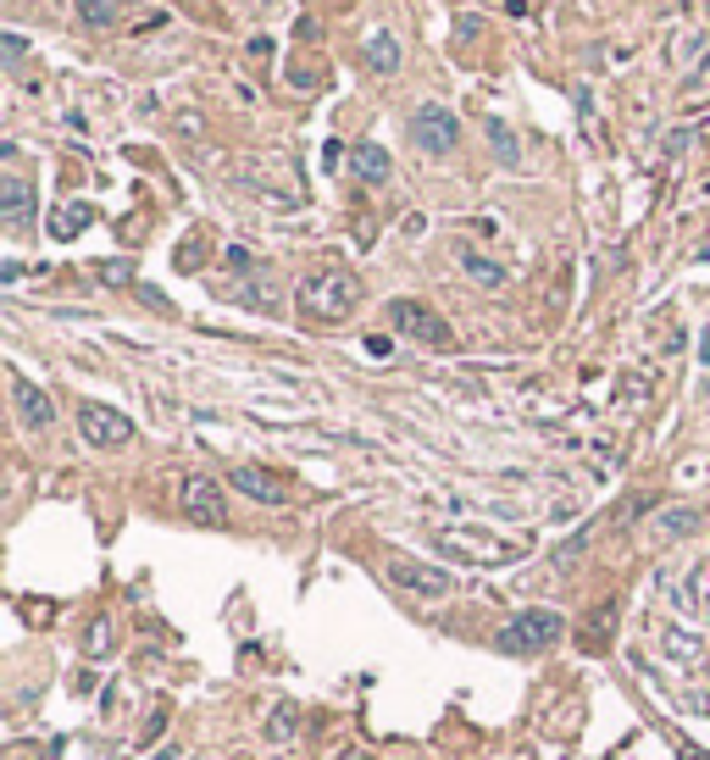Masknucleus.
Listing matches in <instances>:
<instances>
[{
    "instance_id": "20",
    "label": "nucleus",
    "mask_w": 710,
    "mask_h": 760,
    "mask_svg": "<svg viewBox=\"0 0 710 760\" xmlns=\"http://www.w3.org/2000/svg\"><path fill=\"white\" fill-rule=\"evenodd\" d=\"M94 272H101V283H133V267L128 261H101Z\"/></svg>"
},
{
    "instance_id": "16",
    "label": "nucleus",
    "mask_w": 710,
    "mask_h": 760,
    "mask_svg": "<svg viewBox=\"0 0 710 760\" xmlns=\"http://www.w3.org/2000/svg\"><path fill=\"white\" fill-rule=\"evenodd\" d=\"M483 133H489V145L500 156V167H522V145H516V133L505 117H483Z\"/></svg>"
},
{
    "instance_id": "11",
    "label": "nucleus",
    "mask_w": 710,
    "mask_h": 760,
    "mask_svg": "<svg viewBox=\"0 0 710 760\" xmlns=\"http://www.w3.org/2000/svg\"><path fill=\"white\" fill-rule=\"evenodd\" d=\"M228 484L240 489V494H250V500H261V505H277L283 500V484L272 478V472H261V466H233Z\"/></svg>"
},
{
    "instance_id": "1",
    "label": "nucleus",
    "mask_w": 710,
    "mask_h": 760,
    "mask_svg": "<svg viewBox=\"0 0 710 760\" xmlns=\"http://www.w3.org/2000/svg\"><path fill=\"white\" fill-rule=\"evenodd\" d=\"M361 306V278L339 272V267H327V272H311L300 283V317L306 322H322V327H334V322H350Z\"/></svg>"
},
{
    "instance_id": "8",
    "label": "nucleus",
    "mask_w": 710,
    "mask_h": 760,
    "mask_svg": "<svg viewBox=\"0 0 710 760\" xmlns=\"http://www.w3.org/2000/svg\"><path fill=\"white\" fill-rule=\"evenodd\" d=\"M12 405H17V416H23V427H34V434H44V427L56 422V400L44 395L39 384H28L23 372H12Z\"/></svg>"
},
{
    "instance_id": "15",
    "label": "nucleus",
    "mask_w": 710,
    "mask_h": 760,
    "mask_svg": "<svg viewBox=\"0 0 710 760\" xmlns=\"http://www.w3.org/2000/svg\"><path fill=\"white\" fill-rule=\"evenodd\" d=\"M94 222V206H83V201H67V206H56L51 211V240H78V233Z\"/></svg>"
},
{
    "instance_id": "10",
    "label": "nucleus",
    "mask_w": 710,
    "mask_h": 760,
    "mask_svg": "<svg viewBox=\"0 0 710 760\" xmlns=\"http://www.w3.org/2000/svg\"><path fill=\"white\" fill-rule=\"evenodd\" d=\"M705 528V516L694 505H667V511H655V539L660 544H677V539H694Z\"/></svg>"
},
{
    "instance_id": "14",
    "label": "nucleus",
    "mask_w": 710,
    "mask_h": 760,
    "mask_svg": "<svg viewBox=\"0 0 710 760\" xmlns=\"http://www.w3.org/2000/svg\"><path fill=\"white\" fill-rule=\"evenodd\" d=\"M350 162H356V178H361V183H389V178H395V162H389L384 145H356Z\"/></svg>"
},
{
    "instance_id": "4",
    "label": "nucleus",
    "mask_w": 710,
    "mask_h": 760,
    "mask_svg": "<svg viewBox=\"0 0 710 760\" xmlns=\"http://www.w3.org/2000/svg\"><path fill=\"white\" fill-rule=\"evenodd\" d=\"M78 434H83V445H94V450H122V445H133V422H128L117 405L83 400V405H78Z\"/></svg>"
},
{
    "instance_id": "25",
    "label": "nucleus",
    "mask_w": 710,
    "mask_h": 760,
    "mask_svg": "<svg viewBox=\"0 0 710 760\" xmlns=\"http://www.w3.org/2000/svg\"><path fill=\"white\" fill-rule=\"evenodd\" d=\"M705 400H710V384H705Z\"/></svg>"
},
{
    "instance_id": "13",
    "label": "nucleus",
    "mask_w": 710,
    "mask_h": 760,
    "mask_svg": "<svg viewBox=\"0 0 710 760\" xmlns=\"http://www.w3.org/2000/svg\"><path fill=\"white\" fill-rule=\"evenodd\" d=\"M455 261H461V272H466L472 283H483V289H505V267H500V261H489V256H478L472 245H461V250H455Z\"/></svg>"
},
{
    "instance_id": "3",
    "label": "nucleus",
    "mask_w": 710,
    "mask_h": 760,
    "mask_svg": "<svg viewBox=\"0 0 710 760\" xmlns=\"http://www.w3.org/2000/svg\"><path fill=\"white\" fill-rule=\"evenodd\" d=\"M389 322L400 327L405 339H416V345H428V350H450V322L434 311V306H422V300H389Z\"/></svg>"
},
{
    "instance_id": "2",
    "label": "nucleus",
    "mask_w": 710,
    "mask_h": 760,
    "mask_svg": "<svg viewBox=\"0 0 710 760\" xmlns=\"http://www.w3.org/2000/svg\"><path fill=\"white\" fill-rule=\"evenodd\" d=\"M566 639V616L560 610H522V616H511V628L500 633V649L505 655H544Z\"/></svg>"
},
{
    "instance_id": "22",
    "label": "nucleus",
    "mask_w": 710,
    "mask_h": 760,
    "mask_svg": "<svg viewBox=\"0 0 710 760\" xmlns=\"http://www.w3.org/2000/svg\"><path fill=\"white\" fill-rule=\"evenodd\" d=\"M89 649H94V655H106V649H112V628H106V622H101V628H94V639H89Z\"/></svg>"
},
{
    "instance_id": "12",
    "label": "nucleus",
    "mask_w": 710,
    "mask_h": 760,
    "mask_svg": "<svg viewBox=\"0 0 710 760\" xmlns=\"http://www.w3.org/2000/svg\"><path fill=\"white\" fill-rule=\"evenodd\" d=\"M0 217H7L12 228H28V217H34V189H28L23 178H7V183H0Z\"/></svg>"
},
{
    "instance_id": "17",
    "label": "nucleus",
    "mask_w": 710,
    "mask_h": 760,
    "mask_svg": "<svg viewBox=\"0 0 710 760\" xmlns=\"http://www.w3.org/2000/svg\"><path fill=\"white\" fill-rule=\"evenodd\" d=\"M300 733V705L295 699H277L272 717H267V744H289Z\"/></svg>"
},
{
    "instance_id": "9",
    "label": "nucleus",
    "mask_w": 710,
    "mask_h": 760,
    "mask_svg": "<svg viewBox=\"0 0 710 760\" xmlns=\"http://www.w3.org/2000/svg\"><path fill=\"white\" fill-rule=\"evenodd\" d=\"M361 62L372 67V73H400V39H395V28H366V39H361Z\"/></svg>"
},
{
    "instance_id": "21",
    "label": "nucleus",
    "mask_w": 710,
    "mask_h": 760,
    "mask_svg": "<svg viewBox=\"0 0 710 760\" xmlns=\"http://www.w3.org/2000/svg\"><path fill=\"white\" fill-rule=\"evenodd\" d=\"M694 583H699V589H705V583H710V566H699V572H694ZM688 605H694V610H705V616H710V594H694V600H688Z\"/></svg>"
},
{
    "instance_id": "18",
    "label": "nucleus",
    "mask_w": 710,
    "mask_h": 760,
    "mask_svg": "<svg viewBox=\"0 0 710 760\" xmlns=\"http://www.w3.org/2000/svg\"><path fill=\"white\" fill-rule=\"evenodd\" d=\"M117 0H78V23L83 28H117Z\"/></svg>"
},
{
    "instance_id": "7",
    "label": "nucleus",
    "mask_w": 710,
    "mask_h": 760,
    "mask_svg": "<svg viewBox=\"0 0 710 760\" xmlns=\"http://www.w3.org/2000/svg\"><path fill=\"white\" fill-rule=\"evenodd\" d=\"M178 505L195 516V521H206V528H222L228 521V500H222V484H211L206 472H189V478L178 484Z\"/></svg>"
},
{
    "instance_id": "19",
    "label": "nucleus",
    "mask_w": 710,
    "mask_h": 760,
    "mask_svg": "<svg viewBox=\"0 0 710 760\" xmlns=\"http://www.w3.org/2000/svg\"><path fill=\"white\" fill-rule=\"evenodd\" d=\"M583 544H589V528H578V533H572V539H566V544H560V550H555V566H560V572H566V566H572V561H578V555H583Z\"/></svg>"
},
{
    "instance_id": "6",
    "label": "nucleus",
    "mask_w": 710,
    "mask_h": 760,
    "mask_svg": "<svg viewBox=\"0 0 710 760\" xmlns=\"http://www.w3.org/2000/svg\"><path fill=\"white\" fill-rule=\"evenodd\" d=\"M389 583L395 589H411L422 600H450L455 594V572H444V566H422V561H389Z\"/></svg>"
},
{
    "instance_id": "5",
    "label": "nucleus",
    "mask_w": 710,
    "mask_h": 760,
    "mask_svg": "<svg viewBox=\"0 0 710 760\" xmlns=\"http://www.w3.org/2000/svg\"><path fill=\"white\" fill-rule=\"evenodd\" d=\"M411 139L428 156H444V151H455V139H461V123H455V112L450 106H439V101H428V106H416V117H411Z\"/></svg>"
},
{
    "instance_id": "23",
    "label": "nucleus",
    "mask_w": 710,
    "mask_h": 760,
    "mask_svg": "<svg viewBox=\"0 0 710 760\" xmlns=\"http://www.w3.org/2000/svg\"><path fill=\"white\" fill-rule=\"evenodd\" d=\"M677 755H683V760H710V755H705V749H694V744H677Z\"/></svg>"
},
{
    "instance_id": "24",
    "label": "nucleus",
    "mask_w": 710,
    "mask_h": 760,
    "mask_svg": "<svg viewBox=\"0 0 710 760\" xmlns=\"http://www.w3.org/2000/svg\"><path fill=\"white\" fill-rule=\"evenodd\" d=\"M699 361L710 366V327H705V339H699Z\"/></svg>"
}]
</instances>
